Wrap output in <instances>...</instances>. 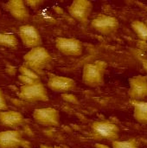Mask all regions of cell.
<instances>
[{
    "label": "cell",
    "instance_id": "1",
    "mask_svg": "<svg viewBox=\"0 0 147 148\" xmlns=\"http://www.w3.org/2000/svg\"><path fill=\"white\" fill-rule=\"evenodd\" d=\"M52 61L53 58L51 55L42 46L31 49L23 56V65L36 74L42 72Z\"/></svg>",
    "mask_w": 147,
    "mask_h": 148
},
{
    "label": "cell",
    "instance_id": "2",
    "mask_svg": "<svg viewBox=\"0 0 147 148\" xmlns=\"http://www.w3.org/2000/svg\"><path fill=\"white\" fill-rule=\"evenodd\" d=\"M107 63L104 61H95L92 63H88L83 67L82 82L85 85L96 88L103 85Z\"/></svg>",
    "mask_w": 147,
    "mask_h": 148
},
{
    "label": "cell",
    "instance_id": "3",
    "mask_svg": "<svg viewBox=\"0 0 147 148\" xmlns=\"http://www.w3.org/2000/svg\"><path fill=\"white\" fill-rule=\"evenodd\" d=\"M91 134L98 140H118L120 137L119 127L110 121H94L91 125Z\"/></svg>",
    "mask_w": 147,
    "mask_h": 148
},
{
    "label": "cell",
    "instance_id": "4",
    "mask_svg": "<svg viewBox=\"0 0 147 148\" xmlns=\"http://www.w3.org/2000/svg\"><path fill=\"white\" fill-rule=\"evenodd\" d=\"M17 96L19 99L26 102H44L49 101L48 91L42 83L22 85L17 93Z\"/></svg>",
    "mask_w": 147,
    "mask_h": 148
},
{
    "label": "cell",
    "instance_id": "5",
    "mask_svg": "<svg viewBox=\"0 0 147 148\" xmlns=\"http://www.w3.org/2000/svg\"><path fill=\"white\" fill-rule=\"evenodd\" d=\"M91 27L101 35L109 36L118 30L120 23L114 16L100 14L91 21Z\"/></svg>",
    "mask_w": 147,
    "mask_h": 148
},
{
    "label": "cell",
    "instance_id": "6",
    "mask_svg": "<svg viewBox=\"0 0 147 148\" xmlns=\"http://www.w3.org/2000/svg\"><path fill=\"white\" fill-rule=\"evenodd\" d=\"M55 43L57 50L65 56L78 57L83 53V44L76 38L61 36L55 39Z\"/></svg>",
    "mask_w": 147,
    "mask_h": 148
},
{
    "label": "cell",
    "instance_id": "7",
    "mask_svg": "<svg viewBox=\"0 0 147 148\" xmlns=\"http://www.w3.org/2000/svg\"><path fill=\"white\" fill-rule=\"evenodd\" d=\"M34 121L44 127H58L60 124V113L54 108H40L32 114Z\"/></svg>",
    "mask_w": 147,
    "mask_h": 148
},
{
    "label": "cell",
    "instance_id": "8",
    "mask_svg": "<svg viewBox=\"0 0 147 148\" xmlns=\"http://www.w3.org/2000/svg\"><path fill=\"white\" fill-rule=\"evenodd\" d=\"M18 35L21 42L26 48L34 49L42 46V39L37 29L30 24H24L18 29Z\"/></svg>",
    "mask_w": 147,
    "mask_h": 148
},
{
    "label": "cell",
    "instance_id": "9",
    "mask_svg": "<svg viewBox=\"0 0 147 148\" xmlns=\"http://www.w3.org/2000/svg\"><path fill=\"white\" fill-rule=\"evenodd\" d=\"M69 15L77 22L86 23L93 10V3L88 0H75L68 7Z\"/></svg>",
    "mask_w": 147,
    "mask_h": 148
},
{
    "label": "cell",
    "instance_id": "10",
    "mask_svg": "<svg viewBox=\"0 0 147 148\" xmlns=\"http://www.w3.org/2000/svg\"><path fill=\"white\" fill-rule=\"evenodd\" d=\"M48 87L54 92L65 94L73 91L76 88V82L74 79L58 75H49L48 79Z\"/></svg>",
    "mask_w": 147,
    "mask_h": 148
},
{
    "label": "cell",
    "instance_id": "11",
    "mask_svg": "<svg viewBox=\"0 0 147 148\" xmlns=\"http://www.w3.org/2000/svg\"><path fill=\"white\" fill-rule=\"evenodd\" d=\"M128 95L131 101H142L147 98V78L135 75L129 79Z\"/></svg>",
    "mask_w": 147,
    "mask_h": 148
},
{
    "label": "cell",
    "instance_id": "12",
    "mask_svg": "<svg viewBox=\"0 0 147 148\" xmlns=\"http://www.w3.org/2000/svg\"><path fill=\"white\" fill-rule=\"evenodd\" d=\"M25 145L21 131L10 129L0 132V148H19Z\"/></svg>",
    "mask_w": 147,
    "mask_h": 148
},
{
    "label": "cell",
    "instance_id": "13",
    "mask_svg": "<svg viewBox=\"0 0 147 148\" xmlns=\"http://www.w3.org/2000/svg\"><path fill=\"white\" fill-rule=\"evenodd\" d=\"M5 10L12 16L15 19L23 22L29 19V12L28 6L23 0H10L5 3Z\"/></svg>",
    "mask_w": 147,
    "mask_h": 148
},
{
    "label": "cell",
    "instance_id": "14",
    "mask_svg": "<svg viewBox=\"0 0 147 148\" xmlns=\"http://www.w3.org/2000/svg\"><path fill=\"white\" fill-rule=\"evenodd\" d=\"M27 122L24 116L14 110H6V111H0V123L10 128H16L21 126L25 125Z\"/></svg>",
    "mask_w": 147,
    "mask_h": 148
},
{
    "label": "cell",
    "instance_id": "15",
    "mask_svg": "<svg viewBox=\"0 0 147 148\" xmlns=\"http://www.w3.org/2000/svg\"><path fill=\"white\" fill-rule=\"evenodd\" d=\"M18 72L19 75L17 76V79L22 83V85H33L42 83L39 75L24 65L20 66V68L18 69Z\"/></svg>",
    "mask_w": 147,
    "mask_h": 148
},
{
    "label": "cell",
    "instance_id": "16",
    "mask_svg": "<svg viewBox=\"0 0 147 148\" xmlns=\"http://www.w3.org/2000/svg\"><path fill=\"white\" fill-rule=\"evenodd\" d=\"M133 107V117L140 124L147 125V101H131Z\"/></svg>",
    "mask_w": 147,
    "mask_h": 148
},
{
    "label": "cell",
    "instance_id": "17",
    "mask_svg": "<svg viewBox=\"0 0 147 148\" xmlns=\"http://www.w3.org/2000/svg\"><path fill=\"white\" fill-rule=\"evenodd\" d=\"M0 46L15 49L18 46V39L11 33L0 32Z\"/></svg>",
    "mask_w": 147,
    "mask_h": 148
},
{
    "label": "cell",
    "instance_id": "18",
    "mask_svg": "<svg viewBox=\"0 0 147 148\" xmlns=\"http://www.w3.org/2000/svg\"><path fill=\"white\" fill-rule=\"evenodd\" d=\"M131 27L137 36L142 40L147 42V24L140 20L133 21L131 23Z\"/></svg>",
    "mask_w": 147,
    "mask_h": 148
},
{
    "label": "cell",
    "instance_id": "19",
    "mask_svg": "<svg viewBox=\"0 0 147 148\" xmlns=\"http://www.w3.org/2000/svg\"><path fill=\"white\" fill-rule=\"evenodd\" d=\"M113 148H139V144L134 139L127 140H114L112 142Z\"/></svg>",
    "mask_w": 147,
    "mask_h": 148
},
{
    "label": "cell",
    "instance_id": "20",
    "mask_svg": "<svg viewBox=\"0 0 147 148\" xmlns=\"http://www.w3.org/2000/svg\"><path fill=\"white\" fill-rule=\"evenodd\" d=\"M6 110H8L7 101L3 90L0 88V111H6Z\"/></svg>",
    "mask_w": 147,
    "mask_h": 148
},
{
    "label": "cell",
    "instance_id": "21",
    "mask_svg": "<svg viewBox=\"0 0 147 148\" xmlns=\"http://www.w3.org/2000/svg\"><path fill=\"white\" fill-rule=\"evenodd\" d=\"M24 2L28 7H30L32 9L38 8L43 3V1H42V0H28V1H24Z\"/></svg>",
    "mask_w": 147,
    "mask_h": 148
},
{
    "label": "cell",
    "instance_id": "22",
    "mask_svg": "<svg viewBox=\"0 0 147 148\" xmlns=\"http://www.w3.org/2000/svg\"><path fill=\"white\" fill-rule=\"evenodd\" d=\"M39 148H62L59 146H48V145H41Z\"/></svg>",
    "mask_w": 147,
    "mask_h": 148
},
{
    "label": "cell",
    "instance_id": "23",
    "mask_svg": "<svg viewBox=\"0 0 147 148\" xmlns=\"http://www.w3.org/2000/svg\"><path fill=\"white\" fill-rule=\"evenodd\" d=\"M146 78H147V76H146Z\"/></svg>",
    "mask_w": 147,
    "mask_h": 148
}]
</instances>
